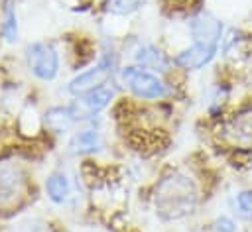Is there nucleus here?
Here are the masks:
<instances>
[{"label":"nucleus","mask_w":252,"mask_h":232,"mask_svg":"<svg viewBox=\"0 0 252 232\" xmlns=\"http://www.w3.org/2000/svg\"><path fill=\"white\" fill-rule=\"evenodd\" d=\"M28 189L26 171L18 163H0V210L20 204Z\"/></svg>","instance_id":"nucleus-4"},{"label":"nucleus","mask_w":252,"mask_h":232,"mask_svg":"<svg viewBox=\"0 0 252 232\" xmlns=\"http://www.w3.org/2000/svg\"><path fill=\"white\" fill-rule=\"evenodd\" d=\"M234 206H236V212H238L242 218L252 220V189L240 191V193L234 197Z\"/></svg>","instance_id":"nucleus-16"},{"label":"nucleus","mask_w":252,"mask_h":232,"mask_svg":"<svg viewBox=\"0 0 252 232\" xmlns=\"http://www.w3.org/2000/svg\"><path fill=\"white\" fill-rule=\"evenodd\" d=\"M124 87L140 100H161L169 94V87L158 77V73L142 69L138 65H128L120 71Z\"/></svg>","instance_id":"nucleus-2"},{"label":"nucleus","mask_w":252,"mask_h":232,"mask_svg":"<svg viewBox=\"0 0 252 232\" xmlns=\"http://www.w3.org/2000/svg\"><path fill=\"white\" fill-rule=\"evenodd\" d=\"M197 204L199 187L187 171L175 169L158 181L154 191V208L161 220H181L195 212Z\"/></svg>","instance_id":"nucleus-1"},{"label":"nucleus","mask_w":252,"mask_h":232,"mask_svg":"<svg viewBox=\"0 0 252 232\" xmlns=\"http://www.w3.org/2000/svg\"><path fill=\"white\" fill-rule=\"evenodd\" d=\"M132 59H134V65H138V67H142V69H148V71H159V73H163V71H167V67H169V59H167V55L159 49V47H156V45H152V43H142V45H138L136 49H134V53H132Z\"/></svg>","instance_id":"nucleus-9"},{"label":"nucleus","mask_w":252,"mask_h":232,"mask_svg":"<svg viewBox=\"0 0 252 232\" xmlns=\"http://www.w3.org/2000/svg\"><path fill=\"white\" fill-rule=\"evenodd\" d=\"M142 6V0H108L106 2V12L112 16H130L138 12Z\"/></svg>","instance_id":"nucleus-15"},{"label":"nucleus","mask_w":252,"mask_h":232,"mask_svg":"<svg viewBox=\"0 0 252 232\" xmlns=\"http://www.w3.org/2000/svg\"><path fill=\"white\" fill-rule=\"evenodd\" d=\"M2 232H49V224L43 222L41 218L26 216V218H20V220L12 222Z\"/></svg>","instance_id":"nucleus-14"},{"label":"nucleus","mask_w":252,"mask_h":232,"mask_svg":"<svg viewBox=\"0 0 252 232\" xmlns=\"http://www.w3.org/2000/svg\"><path fill=\"white\" fill-rule=\"evenodd\" d=\"M234 130L238 132L240 138L252 140V114H246V116L236 118L234 120Z\"/></svg>","instance_id":"nucleus-17"},{"label":"nucleus","mask_w":252,"mask_h":232,"mask_svg":"<svg viewBox=\"0 0 252 232\" xmlns=\"http://www.w3.org/2000/svg\"><path fill=\"white\" fill-rule=\"evenodd\" d=\"M69 151L75 155H85V153H94L102 147V138L98 130L87 128V130H79L71 136L69 144H67Z\"/></svg>","instance_id":"nucleus-10"},{"label":"nucleus","mask_w":252,"mask_h":232,"mask_svg":"<svg viewBox=\"0 0 252 232\" xmlns=\"http://www.w3.org/2000/svg\"><path fill=\"white\" fill-rule=\"evenodd\" d=\"M219 51V45H211V43H195L181 49L175 57H173V63L179 65L181 69H189V71H197V69H203L205 65H209L215 55Z\"/></svg>","instance_id":"nucleus-8"},{"label":"nucleus","mask_w":252,"mask_h":232,"mask_svg":"<svg viewBox=\"0 0 252 232\" xmlns=\"http://www.w3.org/2000/svg\"><path fill=\"white\" fill-rule=\"evenodd\" d=\"M213 230L215 232H236V222L228 216H219L213 222Z\"/></svg>","instance_id":"nucleus-18"},{"label":"nucleus","mask_w":252,"mask_h":232,"mask_svg":"<svg viewBox=\"0 0 252 232\" xmlns=\"http://www.w3.org/2000/svg\"><path fill=\"white\" fill-rule=\"evenodd\" d=\"M189 33L195 43L219 45V41L222 39V22L211 12H201L189 22Z\"/></svg>","instance_id":"nucleus-7"},{"label":"nucleus","mask_w":252,"mask_h":232,"mask_svg":"<svg viewBox=\"0 0 252 232\" xmlns=\"http://www.w3.org/2000/svg\"><path fill=\"white\" fill-rule=\"evenodd\" d=\"M71 179L67 177V173L63 171H53L47 175L45 179V193H47V199L55 204H65L71 197Z\"/></svg>","instance_id":"nucleus-11"},{"label":"nucleus","mask_w":252,"mask_h":232,"mask_svg":"<svg viewBox=\"0 0 252 232\" xmlns=\"http://www.w3.org/2000/svg\"><path fill=\"white\" fill-rule=\"evenodd\" d=\"M112 96H114V90L104 85L100 88H94V90H89L85 94L75 96V102L69 106H71L77 122H81V120H87V118L98 114L100 110H104L110 104Z\"/></svg>","instance_id":"nucleus-6"},{"label":"nucleus","mask_w":252,"mask_h":232,"mask_svg":"<svg viewBox=\"0 0 252 232\" xmlns=\"http://www.w3.org/2000/svg\"><path fill=\"white\" fill-rule=\"evenodd\" d=\"M28 71L39 81H53L59 73V53L51 43L33 41L26 45L24 51Z\"/></svg>","instance_id":"nucleus-3"},{"label":"nucleus","mask_w":252,"mask_h":232,"mask_svg":"<svg viewBox=\"0 0 252 232\" xmlns=\"http://www.w3.org/2000/svg\"><path fill=\"white\" fill-rule=\"evenodd\" d=\"M18 14H16V4L14 0H4L2 10H0V35L6 43H16L18 41Z\"/></svg>","instance_id":"nucleus-13"},{"label":"nucleus","mask_w":252,"mask_h":232,"mask_svg":"<svg viewBox=\"0 0 252 232\" xmlns=\"http://www.w3.org/2000/svg\"><path fill=\"white\" fill-rule=\"evenodd\" d=\"M77 124V118L71 110V106H51L45 112V126L55 132V134H63L67 130H71Z\"/></svg>","instance_id":"nucleus-12"},{"label":"nucleus","mask_w":252,"mask_h":232,"mask_svg":"<svg viewBox=\"0 0 252 232\" xmlns=\"http://www.w3.org/2000/svg\"><path fill=\"white\" fill-rule=\"evenodd\" d=\"M112 75V59L108 57H102L96 65H93L91 69L75 75L69 83H67V92L73 94V96H79V94H85L89 90H94V88H100L106 85V81L110 79Z\"/></svg>","instance_id":"nucleus-5"}]
</instances>
